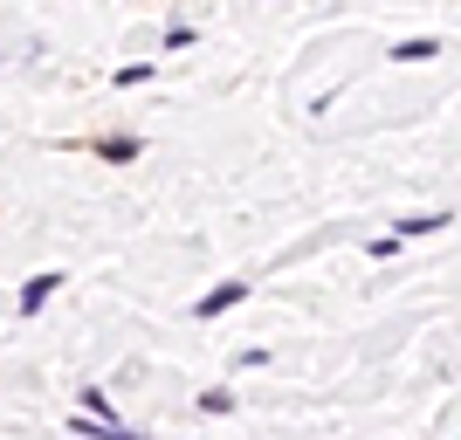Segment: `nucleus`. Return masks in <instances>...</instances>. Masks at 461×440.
Masks as SVG:
<instances>
[{"label": "nucleus", "instance_id": "6", "mask_svg": "<svg viewBox=\"0 0 461 440\" xmlns=\"http://www.w3.org/2000/svg\"><path fill=\"white\" fill-rule=\"evenodd\" d=\"M434 56V35H413V41H393V62H427Z\"/></svg>", "mask_w": 461, "mask_h": 440}, {"label": "nucleus", "instance_id": "5", "mask_svg": "<svg viewBox=\"0 0 461 440\" xmlns=\"http://www.w3.org/2000/svg\"><path fill=\"white\" fill-rule=\"evenodd\" d=\"M152 76H158V62H124L111 83H117V90H138V83H152Z\"/></svg>", "mask_w": 461, "mask_h": 440}, {"label": "nucleus", "instance_id": "2", "mask_svg": "<svg viewBox=\"0 0 461 440\" xmlns=\"http://www.w3.org/2000/svg\"><path fill=\"white\" fill-rule=\"evenodd\" d=\"M56 283H62L56 268H49V275H28V283H21V296H14V310H21V317H35V310L56 296Z\"/></svg>", "mask_w": 461, "mask_h": 440}, {"label": "nucleus", "instance_id": "4", "mask_svg": "<svg viewBox=\"0 0 461 440\" xmlns=\"http://www.w3.org/2000/svg\"><path fill=\"white\" fill-rule=\"evenodd\" d=\"M447 228V213H413V220H400L406 241H427V234H441Z\"/></svg>", "mask_w": 461, "mask_h": 440}, {"label": "nucleus", "instance_id": "1", "mask_svg": "<svg viewBox=\"0 0 461 440\" xmlns=\"http://www.w3.org/2000/svg\"><path fill=\"white\" fill-rule=\"evenodd\" d=\"M249 296H255V283H221V289H207V296L193 303V317H207V324H213V317H228V310L249 303Z\"/></svg>", "mask_w": 461, "mask_h": 440}, {"label": "nucleus", "instance_id": "3", "mask_svg": "<svg viewBox=\"0 0 461 440\" xmlns=\"http://www.w3.org/2000/svg\"><path fill=\"white\" fill-rule=\"evenodd\" d=\"M96 152L111 158V166H131V158L145 152V138H131V131H117V138H104V145H96Z\"/></svg>", "mask_w": 461, "mask_h": 440}]
</instances>
